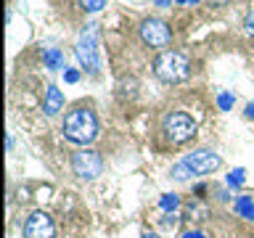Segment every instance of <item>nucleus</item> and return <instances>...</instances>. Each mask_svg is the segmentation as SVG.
<instances>
[{
    "mask_svg": "<svg viewBox=\"0 0 254 238\" xmlns=\"http://www.w3.org/2000/svg\"><path fill=\"white\" fill-rule=\"evenodd\" d=\"M64 135L71 143H79V146H87V143L95 140L98 135V119L90 109H74L64 117Z\"/></svg>",
    "mask_w": 254,
    "mask_h": 238,
    "instance_id": "obj_1",
    "label": "nucleus"
},
{
    "mask_svg": "<svg viewBox=\"0 0 254 238\" xmlns=\"http://www.w3.org/2000/svg\"><path fill=\"white\" fill-rule=\"evenodd\" d=\"M154 74L167 85L183 82L190 74V59L180 51H164L159 53V59L154 61Z\"/></svg>",
    "mask_w": 254,
    "mask_h": 238,
    "instance_id": "obj_2",
    "label": "nucleus"
},
{
    "mask_svg": "<svg viewBox=\"0 0 254 238\" xmlns=\"http://www.w3.org/2000/svg\"><path fill=\"white\" fill-rule=\"evenodd\" d=\"M77 59L79 63L90 71L98 74L101 69V59H98V24H85L82 35L77 40Z\"/></svg>",
    "mask_w": 254,
    "mask_h": 238,
    "instance_id": "obj_3",
    "label": "nucleus"
},
{
    "mask_svg": "<svg viewBox=\"0 0 254 238\" xmlns=\"http://www.w3.org/2000/svg\"><path fill=\"white\" fill-rule=\"evenodd\" d=\"M162 130L170 143H186L196 135V119L186 111H170L162 122Z\"/></svg>",
    "mask_w": 254,
    "mask_h": 238,
    "instance_id": "obj_4",
    "label": "nucleus"
},
{
    "mask_svg": "<svg viewBox=\"0 0 254 238\" xmlns=\"http://www.w3.org/2000/svg\"><path fill=\"white\" fill-rule=\"evenodd\" d=\"M71 170H74V175L82 180H95L103 172V159H101L98 151L82 148L71 156Z\"/></svg>",
    "mask_w": 254,
    "mask_h": 238,
    "instance_id": "obj_5",
    "label": "nucleus"
},
{
    "mask_svg": "<svg viewBox=\"0 0 254 238\" xmlns=\"http://www.w3.org/2000/svg\"><path fill=\"white\" fill-rule=\"evenodd\" d=\"M170 37H172V29L162 19H146L140 24V40L151 48H164L170 43Z\"/></svg>",
    "mask_w": 254,
    "mask_h": 238,
    "instance_id": "obj_6",
    "label": "nucleus"
},
{
    "mask_svg": "<svg viewBox=\"0 0 254 238\" xmlns=\"http://www.w3.org/2000/svg\"><path fill=\"white\" fill-rule=\"evenodd\" d=\"M24 238H56V225L51 214L32 212L24 222Z\"/></svg>",
    "mask_w": 254,
    "mask_h": 238,
    "instance_id": "obj_7",
    "label": "nucleus"
},
{
    "mask_svg": "<svg viewBox=\"0 0 254 238\" xmlns=\"http://www.w3.org/2000/svg\"><path fill=\"white\" fill-rule=\"evenodd\" d=\"M183 162L190 167L193 175H209V172H214L220 167V156L214 154V151H209V148H198L190 156L183 159Z\"/></svg>",
    "mask_w": 254,
    "mask_h": 238,
    "instance_id": "obj_8",
    "label": "nucleus"
},
{
    "mask_svg": "<svg viewBox=\"0 0 254 238\" xmlns=\"http://www.w3.org/2000/svg\"><path fill=\"white\" fill-rule=\"evenodd\" d=\"M61 109H64V93L56 85H51V87H48V93H45V101H43V111L48 117H56Z\"/></svg>",
    "mask_w": 254,
    "mask_h": 238,
    "instance_id": "obj_9",
    "label": "nucleus"
},
{
    "mask_svg": "<svg viewBox=\"0 0 254 238\" xmlns=\"http://www.w3.org/2000/svg\"><path fill=\"white\" fill-rule=\"evenodd\" d=\"M233 209L241 214V217L252 220V214H254V201H252L249 196H238V198H236V204H233Z\"/></svg>",
    "mask_w": 254,
    "mask_h": 238,
    "instance_id": "obj_10",
    "label": "nucleus"
},
{
    "mask_svg": "<svg viewBox=\"0 0 254 238\" xmlns=\"http://www.w3.org/2000/svg\"><path fill=\"white\" fill-rule=\"evenodd\" d=\"M43 63H45L48 69H61L64 66V53L59 51V48H51V51H45Z\"/></svg>",
    "mask_w": 254,
    "mask_h": 238,
    "instance_id": "obj_11",
    "label": "nucleus"
},
{
    "mask_svg": "<svg viewBox=\"0 0 254 238\" xmlns=\"http://www.w3.org/2000/svg\"><path fill=\"white\" fill-rule=\"evenodd\" d=\"M159 206H162L164 212H175L180 206V198L175 196V193H164L162 198H159Z\"/></svg>",
    "mask_w": 254,
    "mask_h": 238,
    "instance_id": "obj_12",
    "label": "nucleus"
},
{
    "mask_svg": "<svg viewBox=\"0 0 254 238\" xmlns=\"http://www.w3.org/2000/svg\"><path fill=\"white\" fill-rule=\"evenodd\" d=\"M170 175H172L175 180L183 182V180H188V175H193V172H190V167H188L186 162H178V164H175L172 170H170Z\"/></svg>",
    "mask_w": 254,
    "mask_h": 238,
    "instance_id": "obj_13",
    "label": "nucleus"
},
{
    "mask_svg": "<svg viewBox=\"0 0 254 238\" xmlns=\"http://www.w3.org/2000/svg\"><path fill=\"white\" fill-rule=\"evenodd\" d=\"M106 5V0H79V8L87 13H95V11H101V8Z\"/></svg>",
    "mask_w": 254,
    "mask_h": 238,
    "instance_id": "obj_14",
    "label": "nucleus"
},
{
    "mask_svg": "<svg viewBox=\"0 0 254 238\" xmlns=\"http://www.w3.org/2000/svg\"><path fill=\"white\" fill-rule=\"evenodd\" d=\"M244 170H241V167H238V170H233V172H230L228 175V185H233V188H241L244 185Z\"/></svg>",
    "mask_w": 254,
    "mask_h": 238,
    "instance_id": "obj_15",
    "label": "nucleus"
},
{
    "mask_svg": "<svg viewBox=\"0 0 254 238\" xmlns=\"http://www.w3.org/2000/svg\"><path fill=\"white\" fill-rule=\"evenodd\" d=\"M217 106L222 111H230V109H233V95H230V93H220L217 95Z\"/></svg>",
    "mask_w": 254,
    "mask_h": 238,
    "instance_id": "obj_16",
    "label": "nucleus"
},
{
    "mask_svg": "<svg viewBox=\"0 0 254 238\" xmlns=\"http://www.w3.org/2000/svg\"><path fill=\"white\" fill-rule=\"evenodd\" d=\"M244 29H246V35H252V37H254V11H249V13H246Z\"/></svg>",
    "mask_w": 254,
    "mask_h": 238,
    "instance_id": "obj_17",
    "label": "nucleus"
},
{
    "mask_svg": "<svg viewBox=\"0 0 254 238\" xmlns=\"http://www.w3.org/2000/svg\"><path fill=\"white\" fill-rule=\"evenodd\" d=\"M201 214H204L201 206H188V217H193V220H204Z\"/></svg>",
    "mask_w": 254,
    "mask_h": 238,
    "instance_id": "obj_18",
    "label": "nucleus"
},
{
    "mask_svg": "<svg viewBox=\"0 0 254 238\" xmlns=\"http://www.w3.org/2000/svg\"><path fill=\"white\" fill-rule=\"evenodd\" d=\"M64 79H66V82H77V79H79V71H77V69H66V71H64Z\"/></svg>",
    "mask_w": 254,
    "mask_h": 238,
    "instance_id": "obj_19",
    "label": "nucleus"
},
{
    "mask_svg": "<svg viewBox=\"0 0 254 238\" xmlns=\"http://www.w3.org/2000/svg\"><path fill=\"white\" fill-rule=\"evenodd\" d=\"M183 238H206V236L201 233V230H190V233H186Z\"/></svg>",
    "mask_w": 254,
    "mask_h": 238,
    "instance_id": "obj_20",
    "label": "nucleus"
},
{
    "mask_svg": "<svg viewBox=\"0 0 254 238\" xmlns=\"http://www.w3.org/2000/svg\"><path fill=\"white\" fill-rule=\"evenodd\" d=\"M246 117H249V119H254V101L249 103V106H246Z\"/></svg>",
    "mask_w": 254,
    "mask_h": 238,
    "instance_id": "obj_21",
    "label": "nucleus"
},
{
    "mask_svg": "<svg viewBox=\"0 0 254 238\" xmlns=\"http://www.w3.org/2000/svg\"><path fill=\"white\" fill-rule=\"evenodd\" d=\"M154 3H156V5H162V8H167V5L172 3V0H154Z\"/></svg>",
    "mask_w": 254,
    "mask_h": 238,
    "instance_id": "obj_22",
    "label": "nucleus"
},
{
    "mask_svg": "<svg viewBox=\"0 0 254 238\" xmlns=\"http://www.w3.org/2000/svg\"><path fill=\"white\" fill-rule=\"evenodd\" d=\"M178 3H183V5H193V3H198V0H178Z\"/></svg>",
    "mask_w": 254,
    "mask_h": 238,
    "instance_id": "obj_23",
    "label": "nucleus"
},
{
    "mask_svg": "<svg viewBox=\"0 0 254 238\" xmlns=\"http://www.w3.org/2000/svg\"><path fill=\"white\" fill-rule=\"evenodd\" d=\"M212 5H222V3H228V0H209Z\"/></svg>",
    "mask_w": 254,
    "mask_h": 238,
    "instance_id": "obj_24",
    "label": "nucleus"
},
{
    "mask_svg": "<svg viewBox=\"0 0 254 238\" xmlns=\"http://www.w3.org/2000/svg\"><path fill=\"white\" fill-rule=\"evenodd\" d=\"M143 238H159L156 233H143Z\"/></svg>",
    "mask_w": 254,
    "mask_h": 238,
    "instance_id": "obj_25",
    "label": "nucleus"
}]
</instances>
